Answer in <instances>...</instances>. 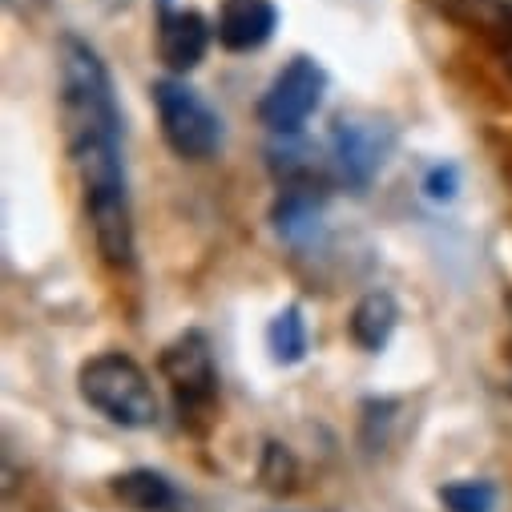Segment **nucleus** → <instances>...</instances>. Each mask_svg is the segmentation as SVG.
<instances>
[{
    "instance_id": "nucleus-1",
    "label": "nucleus",
    "mask_w": 512,
    "mask_h": 512,
    "mask_svg": "<svg viewBox=\"0 0 512 512\" xmlns=\"http://www.w3.org/2000/svg\"><path fill=\"white\" fill-rule=\"evenodd\" d=\"M57 101L73 174L81 182L85 218L93 230V246L101 263L113 271H130L138 238H134V202L125 182L121 158V109L113 93V77L97 49L73 33L57 45Z\"/></svg>"
},
{
    "instance_id": "nucleus-2",
    "label": "nucleus",
    "mask_w": 512,
    "mask_h": 512,
    "mask_svg": "<svg viewBox=\"0 0 512 512\" xmlns=\"http://www.w3.org/2000/svg\"><path fill=\"white\" fill-rule=\"evenodd\" d=\"M81 400L101 412L117 428H154L158 424V392L146 367L121 351H101L77 371Z\"/></svg>"
},
{
    "instance_id": "nucleus-3",
    "label": "nucleus",
    "mask_w": 512,
    "mask_h": 512,
    "mask_svg": "<svg viewBox=\"0 0 512 512\" xmlns=\"http://www.w3.org/2000/svg\"><path fill=\"white\" fill-rule=\"evenodd\" d=\"M154 109L166 146L186 158V162H206L222 146V117L210 109V101L186 85L182 77H162L154 81Z\"/></svg>"
},
{
    "instance_id": "nucleus-4",
    "label": "nucleus",
    "mask_w": 512,
    "mask_h": 512,
    "mask_svg": "<svg viewBox=\"0 0 512 512\" xmlns=\"http://www.w3.org/2000/svg\"><path fill=\"white\" fill-rule=\"evenodd\" d=\"M323 93H327V69L315 57H295L263 93L259 121L271 134H299L307 117L323 105Z\"/></svg>"
},
{
    "instance_id": "nucleus-5",
    "label": "nucleus",
    "mask_w": 512,
    "mask_h": 512,
    "mask_svg": "<svg viewBox=\"0 0 512 512\" xmlns=\"http://www.w3.org/2000/svg\"><path fill=\"white\" fill-rule=\"evenodd\" d=\"M162 375L174 388L182 408H210L214 396H218V367H214L210 339L202 331L178 335L162 351Z\"/></svg>"
},
{
    "instance_id": "nucleus-6",
    "label": "nucleus",
    "mask_w": 512,
    "mask_h": 512,
    "mask_svg": "<svg viewBox=\"0 0 512 512\" xmlns=\"http://www.w3.org/2000/svg\"><path fill=\"white\" fill-rule=\"evenodd\" d=\"M331 150H335V166L339 174L351 182V186H367L379 166L388 162V150H392V134L379 130L375 121H355V117H343L331 134Z\"/></svg>"
},
{
    "instance_id": "nucleus-7",
    "label": "nucleus",
    "mask_w": 512,
    "mask_h": 512,
    "mask_svg": "<svg viewBox=\"0 0 512 512\" xmlns=\"http://www.w3.org/2000/svg\"><path fill=\"white\" fill-rule=\"evenodd\" d=\"M279 29V9L271 0H222L218 9V45L230 53H254L263 49Z\"/></svg>"
},
{
    "instance_id": "nucleus-8",
    "label": "nucleus",
    "mask_w": 512,
    "mask_h": 512,
    "mask_svg": "<svg viewBox=\"0 0 512 512\" xmlns=\"http://www.w3.org/2000/svg\"><path fill=\"white\" fill-rule=\"evenodd\" d=\"M210 49V25L202 13L194 9H166L162 21H158V53L166 61V69L178 77V73H190L202 65Z\"/></svg>"
},
{
    "instance_id": "nucleus-9",
    "label": "nucleus",
    "mask_w": 512,
    "mask_h": 512,
    "mask_svg": "<svg viewBox=\"0 0 512 512\" xmlns=\"http://www.w3.org/2000/svg\"><path fill=\"white\" fill-rule=\"evenodd\" d=\"M113 496L134 512H178L182 508V492L170 484V476L154 468H130L113 476Z\"/></svg>"
},
{
    "instance_id": "nucleus-10",
    "label": "nucleus",
    "mask_w": 512,
    "mask_h": 512,
    "mask_svg": "<svg viewBox=\"0 0 512 512\" xmlns=\"http://www.w3.org/2000/svg\"><path fill=\"white\" fill-rule=\"evenodd\" d=\"M396 323H400V307H396V299L388 291H367L355 303L351 319H347L351 339L363 351H383V347H388V339L396 335Z\"/></svg>"
},
{
    "instance_id": "nucleus-11",
    "label": "nucleus",
    "mask_w": 512,
    "mask_h": 512,
    "mask_svg": "<svg viewBox=\"0 0 512 512\" xmlns=\"http://www.w3.org/2000/svg\"><path fill=\"white\" fill-rule=\"evenodd\" d=\"M267 347L279 363H299L307 355V327H303V315L299 307H287L271 319L267 327Z\"/></svg>"
},
{
    "instance_id": "nucleus-12",
    "label": "nucleus",
    "mask_w": 512,
    "mask_h": 512,
    "mask_svg": "<svg viewBox=\"0 0 512 512\" xmlns=\"http://www.w3.org/2000/svg\"><path fill=\"white\" fill-rule=\"evenodd\" d=\"M440 500L448 504V512H492L496 492L484 480H456L440 488Z\"/></svg>"
},
{
    "instance_id": "nucleus-13",
    "label": "nucleus",
    "mask_w": 512,
    "mask_h": 512,
    "mask_svg": "<svg viewBox=\"0 0 512 512\" xmlns=\"http://www.w3.org/2000/svg\"><path fill=\"white\" fill-rule=\"evenodd\" d=\"M452 186H456L452 170H436V174L428 178V194H432V198H452Z\"/></svg>"
},
{
    "instance_id": "nucleus-14",
    "label": "nucleus",
    "mask_w": 512,
    "mask_h": 512,
    "mask_svg": "<svg viewBox=\"0 0 512 512\" xmlns=\"http://www.w3.org/2000/svg\"><path fill=\"white\" fill-rule=\"evenodd\" d=\"M5 5H9V13H17V17H37V13L49 5V0H5Z\"/></svg>"
},
{
    "instance_id": "nucleus-15",
    "label": "nucleus",
    "mask_w": 512,
    "mask_h": 512,
    "mask_svg": "<svg viewBox=\"0 0 512 512\" xmlns=\"http://www.w3.org/2000/svg\"><path fill=\"white\" fill-rule=\"evenodd\" d=\"M508 65H512V53H508Z\"/></svg>"
}]
</instances>
